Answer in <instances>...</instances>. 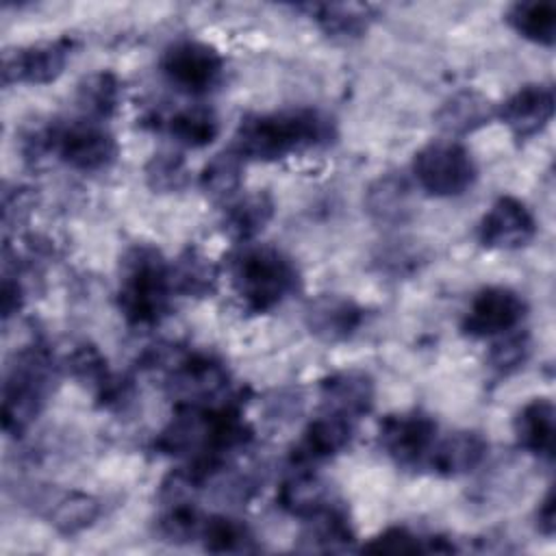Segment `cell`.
I'll use <instances>...</instances> for the list:
<instances>
[{"mask_svg":"<svg viewBox=\"0 0 556 556\" xmlns=\"http://www.w3.org/2000/svg\"><path fill=\"white\" fill-rule=\"evenodd\" d=\"M304 521L306 528L300 536V549L304 552H345L352 549L356 541L350 519L337 502H330L324 510Z\"/></svg>","mask_w":556,"mask_h":556,"instance_id":"obj_21","label":"cell"},{"mask_svg":"<svg viewBox=\"0 0 556 556\" xmlns=\"http://www.w3.org/2000/svg\"><path fill=\"white\" fill-rule=\"evenodd\" d=\"M35 208V191L30 187H13L2 193V219L7 228L17 226Z\"/></svg>","mask_w":556,"mask_h":556,"instance_id":"obj_36","label":"cell"},{"mask_svg":"<svg viewBox=\"0 0 556 556\" xmlns=\"http://www.w3.org/2000/svg\"><path fill=\"white\" fill-rule=\"evenodd\" d=\"M122 85L113 72H93L85 76L76 87V104L85 119L104 122L119 106Z\"/></svg>","mask_w":556,"mask_h":556,"instance_id":"obj_27","label":"cell"},{"mask_svg":"<svg viewBox=\"0 0 556 556\" xmlns=\"http://www.w3.org/2000/svg\"><path fill=\"white\" fill-rule=\"evenodd\" d=\"M243 180V159L232 150L215 154L200 174V187L211 200H230Z\"/></svg>","mask_w":556,"mask_h":556,"instance_id":"obj_31","label":"cell"},{"mask_svg":"<svg viewBox=\"0 0 556 556\" xmlns=\"http://www.w3.org/2000/svg\"><path fill=\"white\" fill-rule=\"evenodd\" d=\"M376 397V387L369 374L361 369H343L330 374L319 384L321 408L328 413H337L352 421L365 417Z\"/></svg>","mask_w":556,"mask_h":556,"instance_id":"obj_16","label":"cell"},{"mask_svg":"<svg viewBox=\"0 0 556 556\" xmlns=\"http://www.w3.org/2000/svg\"><path fill=\"white\" fill-rule=\"evenodd\" d=\"M22 150L26 159L54 154L67 167L85 174L109 169L117 159V141L100 122L72 119L39 126L24 137Z\"/></svg>","mask_w":556,"mask_h":556,"instance_id":"obj_4","label":"cell"},{"mask_svg":"<svg viewBox=\"0 0 556 556\" xmlns=\"http://www.w3.org/2000/svg\"><path fill=\"white\" fill-rule=\"evenodd\" d=\"M454 545H443V539H424L404 526H391L363 545V552L374 554H419V552H452Z\"/></svg>","mask_w":556,"mask_h":556,"instance_id":"obj_33","label":"cell"},{"mask_svg":"<svg viewBox=\"0 0 556 556\" xmlns=\"http://www.w3.org/2000/svg\"><path fill=\"white\" fill-rule=\"evenodd\" d=\"M161 72L172 87L189 96L208 93L224 74L222 54L198 39H180L165 48Z\"/></svg>","mask_w":556,"mask_h":556,"instance_id":"obj_8","label":"cell"},{"mask_svg":"<svg viewBox=\"0 0 556 556\" xmlns=\"http://www.w3.org/2000/svg\"><path fill=\"white\" fill-rule=\"evenodd\" d=\"M536 235V222L530 208L513 198H497L478 224V241L489 250H519Z\"/></svg>","mask_w":556,"mask_h":556,"instance_id":"obj_12","label":"cell"},{"mask_svg":"<svg viewBox=\"0 0 556 556\" xmlns=\"http://www.w3.org/2000/svg\"><path fill=\"white\" fill-rule=\"evenodd\" d=\"M46 506L48 521L61 534H78L89 528L100 517V502L83 491H61V493H46L41 497Z\"/></svg>","mask_w":556,"mask_h":556,"instance_id":"obj_23","label":"cell"},{"mask_svg":"<svg viewBox=\"0 0 556 556\" xmlns=\"http://www.w3.org/2000/svg\"><path fill=\"white\" fill-rule=\"evenodd\" d=\"M304 9L317 26L332 39H356L376 20V13L369 4L356 2H330V4H306Z\"/></svg>","mask_w":556,"mask_h":556,"instance_id":"obj_24","label":"cell"},{"mask_svg":"<svg viewBox=\"0 0 556 556\" xmlns=\"http://www.w3.org/2000/svg\"><path fill=\"white\" fill-rule=\"evenodd\" d=\"M219 269L198 248H187L169 263L172 291L185 298H206L217 289Z\"/></svg>","mask_w":556,"mask_h":556,"instance_id":"obj_25","label":"cell"},{"mask_svg":"<svg viewBox=\"0 0 556 556\" xmlns=\"http://www.w3.org/2000/svg\"><path fill=\"white\" fill-rule=\"evenodd\" d=\"M198 541L213 554H248L258 549L254 532L241 519L226 515L204 517Z\"/></svg>","mask_w":556,"mask_h":556,"instance_id":"obj_29","label":"cell"},{"mask_svg":"<svg viewBox=\"0 0 556 556\" xmlns=\"http://www.w3.org/2000/svg\"><path fill=\"white\" fill-rule=\"evenodd\" d=\"M495 115L517 139H532L554 115V89L543 83L523 85L500 104Z\"/></svg>","mask_w":556,"mask_h":556,"instance_id":"obj_14","label":"cell"},{"mask_svg":"<svg viewBox=\"0 0 556 556\" xmlns=\"http://www.w3.org/2000/svg\"><path fill=\"white\" fill-rule=\"evenodd\" d=\"M513 430L523 452L549 460L554 454V404L547 397L530 400L517 413Z\"/></svg>","mask_w":556,"mask_h":556,"instance_id":"obj_20","label":"cell"},{"mask_svg":"<svg viewBox=\"0 0 556 556\" xmlns=\"http://www.w3.org/2000/svg\"><path fill=\"white\" fill-rule=\"evenodd\" d=\"M354 432V421L348 417H341L337 413L321 410L302 432L298 445L293 447V463L298 467H308L321 460H328L337 454H341Z\"/></svg>","mask_w":556,"mask_h":556,"instance_id":"obj_15","label":"cell"},{"mask_svg":"<svg viewBox=\"0 0 556 556\" xmlns=\"http://www.w3.org/2000/svg\"><path fill=\"white\" fill-rule=\"evenodd\" d=\"M235 295L250 313H267L300 289V271L291 256L269 243H241L228 258Z\"/></svg>","mask_w":556,"mask_h":556,"instance_id":"obj_2","label":"cell"},{"mask_svg":"<svg viewBox=\"0 0 556 556\" xmlns=\"http://www.w3.org/2000/svg\"><path fill=\"white\" fill-rule=\"evenodd\" d=\"M495 106L489 98L473 89L452 93L434 113L437 126L447 135H469L486 126L495 117Z\"/></svg>","mask_w":556,"mask_h":556,"instance_id":"obj_18","label":"cell"},{"mask_svg":"<svg viewBox=\"0 0 556 556\" xmlns=\"http://www.w3.org/2000/svg\"><path fill=\"white\" fill-rule=\"evenodd\" d=\"M337 128L319 109L298 106L245 115L232 137V150L243 161H278L332 143Z\"/></svg>","mask_w":556,"mask_h":556,"instance_id":"obj_1","label":"cell"},{"mask_svg":"<svg viewBox=\"0 0 556 556\" xmlns=\"http://www.w3.org/2000/svg\"><path fill=\"white\" fill-rule=\"evenodd\" d=\"M365 311L348 295L321 293L304 308L308 332L324 343L348 341L363 324Z\"/></svg>","mask_w":556,"mask_h":556,"instance_id":"obj_13","label":"cell"},{"mask_svg":"<svg viewBox=\"0 0 556 556\" xmlns=\"http://www.w3.org/2000/svg\"><path fill=\"white\" fill-rule=\"evenodd\" d=\"M274 217V200L267 191H254L245 193L237 200H232L222 217L224 232L239 241L250 243Z\"/></svg>","mask_w":556,"mask_h":556,"instance_id":"obj_22","label":"cell"},{"mask_svg":"<svg viewBox=\"0 0 556 556\" xmlns=\"http://www.w3.org/2000/svg\"><path fill=\"white\" fill-rule=\"evenodd\" d=\"M169 395L178 406H219L235 402L226 367L206 354H187L174 361L167 376Z\"/></svg>","mask_w":556,"mask_h":556,"instance_id":"obj_7","label":"cell"},{"mask_svg":"<svg viewBox=\"0 0 556 556\" xmlns=\"http://www.w3.org/2000/svg\"><path fill=\"white\" fill-rule=\"evenodd\" d=\"M478 169L469 150L454 139H434L413 156V178L434 198H454L471 189Z\"/></svg>","mask_w":556,"mask_h":556,"instance_id":"obj_6","label":"cell"},{"mask_svg":"<svg viewBox=\"0 0 556 556\" xmlns=\"http://www.w3.org/2000/svg\"><path fill=\"white\" fill-rule=\"evenodd\" d=\"M72 37L39 41L2 54V85H48L56 80L74 50Z\"/></svg>","mask_w":556,"mask_h":556,"instance_id":"obj_9","label":"cell"},{"mask_svg":"<svg viewBox=\"0 0 556 556\" xmlns=\"http://www.w3.org/2000/svg\"><path fill=\"white\" fill-rule=\"evenodd\" d=\"M332 502L330 491L326 482L308 471V467H300L295 473H291L278 491V504L282 510L308 519L324 510Z\"/></svg>","mask_w":556,"mask_h":556,"instance_id":"obj_26","label":"cell"},{"mask_svg":"<svg viewBox=\"0 0 556 556\" xmlns=\"http://www.w3.org/2000/svg\"><path fill=\"white\" fill-rule=\"evenodd\" d=\"M526 300L515 289L484 287L473 295L460 321V330L473 339L500 337L515 330L526 317Z\"/></svg>","mask_w":556,"mask_h":556,"instance_id":"obj_11","label":"cell"},{"mask_svg":"<svg viewBox=\"0 0 556 556\" xmlns=\"http://www.w3.org/2000/svg\"><path fill=\"white\" fill-rule=\"evenodd\" d=\"M437 441V421L419 410L387 415L378 428L380 450L400 467L426 463Z\"/></svg>","mask_w":556,"mask_h":556,"instance_id":"obj_10","label":"cell"},{"mask_svg":"<svg viewBox=\"0 0 556 556\" xmlns=\"http://www.w3.org/2000/svg\"><path fill=\"white\" fill-rule=\"evenodd\" d=\"M54 382L56 367L43 345L20 350L4 371L2 430L11 437L24 434L43 410Z\"/></svg>","mask_w":556,"mask_h":556,"instance_id":"obj_5","label":"cell"},{"mask_svg":"<svg viewBox=\"0 0 556 556\" xmlns=\"http://www.w3.org/2000/svg\"><path fill=\"white\" fill-rule=\"evenodd\" d=\"M143 174H146L148 187L159 193L180 191L189 182V169H187L185 156L172 150H161L152 154V159L146 163Z\"/></svg>","mask_w":556,"mask_h":556,"instance_id":"obj_34","label":"cell"},{"mask_svg":"<svg viewBox=\"0 0 556 556\" xmlns=\"http://www.w3.org/2000/svg\"><path fill=\"white\" fill-rule=\"evenodd\" d=\"M486 450L489 443L480 432L456 430L445 439L434 441L426 465L443 478H456L473 471L484 460Z\"/></svg>","mask_w":556,"mask_h":556,"instance_id":"obj_17","label":"cell"},{"mask_svg":"<svg viewBox=\"0 0 556 556\" xmlns=\"http://www.w3.org/2000/svg\"><path fill=\"white\" fill-rule=\"evenodd\" d=\"M165 126L176 143L193 150L213 143L219 132V119L215 111L202 104H193L176 111L174 115L167 117Z\"/></svg>","mask_w":556,"mask_h":556,"instance_id":"obj_30","label":"cell"},{"mask_svg":"<svg viewBox=\"0 0 556 556\" xmlns=\"http://www.w3.org/2000/svg\"><path fill=\"white\" fill-rule=\"evenodd\" d=\"M0 300H2V317L9 319L11 315H15L22 306H24V285L17 278V274L4 271L2 276V291H0Z\"/></svg>","mask_w":556,"mask_h":556,"instance_id":"obj_37","label":"cell"},{"mask_svg":"<svg viewBox=\"0 0 556 556\" xmlns=\"http://www.w3.org/2000/svg\"><path fill=\"white\" fill-rule=\"evenodd\" d=\"M554 528H556V500H554V491L549 489L536 508V530L545 536H552Z\"/></svg>","mask_w":556,"mask_h":556,"instance_id":"obj_38","label":"cell"},{"mask_svg":"<svg viewBox=\"0 0 556 556\" xmlns=\"http://www.w3.org/2000/svg\"><path fill=\"white\" fill-rule=\"evenodd\" d=\"M67 369L76 380L89 384L98 393V400H104L117 382V378H113L106 367V358L96 345L89 343H80L72 350L67 356Z\"/></svg>","mask_w":556,"mask_h":556,"instance_id":"obj_32","label":"cell"},{"mask_svg":"<svg viewBox=\"0 0 556 556\" xmlns=\"http://www.w3.org/2000/svg\"><path fill=\"white\" fill-rule=\"evenodd\" d=\"M530 356V337L528 332L521 330H510L500 334V339L491 345L489 350V365L491 369H495L497 374H513L519 367H523V363Z\"/></svg>","mask_w":556,"mask_h":556,"instance_id":"obj_35","label":"cell"},{"mask_svg":"<svg viewBox=\"0 0 556 556\" xmlns=\"http://www.w3.org/2000/svg\"><path fill=\"white\" fill-rule=\"evenodd\" d=\"M506 22L532 43L554 46L556 41V4L549 0L515 2L506 13Z\"/></svg>","mask_w":556,"mask_h":556,"instance_id":"obj_28","label":"cell"},{"mask_svg":"<svg viewBox=\"0 0 556 556\" xmlns=\"http://www.w3.org/2000/svg\"><path fill=\"white\" fill-rule=\"evenodd\" d=\"M367 213L382 224H402L413 213V187L397 172L376 178L365 193Z\"/></svg>","mask_w":556,"mask_h":556,"instance_id":"obj_19","label":"cell"},{"mask_svg":"<svg viewBox=\"0 0 556 556\" xmlns=\"http://www.w3.org/2000/svg\"><path fill=\"white\" fill-rule=\"evenodd\" d=\"M169 263L150 243L130 245L119 258L117 308L130 326H154L167 311L172 300Z\"/></svg>","mask_w":556,"mask_h":556,"instance_id":"obj_3","label":"cell"}]
</instances>
